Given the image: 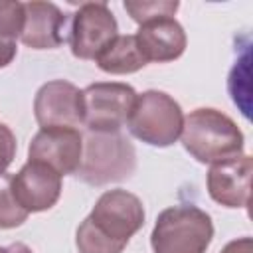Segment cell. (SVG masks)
<instances>
[{
	"instance_id": "obj_21",
	"label": "cell",
	"mask_w": 253,
	"mask_h": 253,
	"mask_svg": "<svg viewBox=\"0 0 253 253\" xmlns=\"http://www.w3.org/2000/svg\"><path fill=\"white\" fill-rule=\"evenodd\" d=\"M0 253H32V249L24 243H12L8 247H0Z\"/></svg>"
},
{
	"instance_id": "obj_16",
	"label": "cell",
	"mask_w": 253,
	"mask_h": 253,
	"mask_svg": "<svg viewBox=\"0 0 253 253\" xmlns=\"http://www.w3.org/2000/svg\"><path fill=\"white\" fill-rule=\"evenodd\" d=\"M180 2L176 0H126L125 10L136 24H146L158 18H174Z\"/></svg>"
},
{
	"instance_id": "obj_11",
	"label": "cell",
	"mask_w": 253,
	"mask_h": 253,
	"mask_svg": "<svg viewBox=\"0 0 253 253\" xmlns=\"http://www.w3.org/2000/svg\"><path fill=\"white\" fill-rule=\"evenodd\" d=\"M253 160L249 154H239L229 160L211 164L208 172V192L213 202L225 208H247L251 194Z\"/></svg>"
},
{
	"instance_id": "obj_15",
	"label": "cell",
	"mask_w": 253,
	"mask_h": 253,
	"mask_svg": "<svg viewBox=\"0 0 253 253\" xmlns=\"http://www.w3.org/2000/svg\"><path fill=\"white\" fill-rule=\"evenodd\" d=\"M28 211L20 206L12 190V176L0 174V229H12L28 219Z\"/></svg>"
},
{
	"instance_id": "obj_7",
	"label": "cell",
	"mask_w": 253,
	"mask_h": 253,
	"mask_svg": "<svg viewBox=\"0 0 253 253\" xmlns=\"http://www.w3.org/2000/svg\"><path fill=\"white\" fill-rule=\"evenodd\" d=\"M117 32V20L105 2L81 4L71 22V53L79 59H97V55L119 36Z\"/></svg>"
},
{
	"instance_id": "obj_14",
	"label": "cell",
	"mask_w": 253,
	"mask_h": 253,
	"mask_svg": "<svg viewBox=\"0 0 253 253\" xmlns=\"http://www.w3.org/2000/svg\"><path fill=\"white\" fill-rule=\"evenodd\" d=\"M97 65L105 73L113 75H126L142 69L146 65V59L142 57L134 36H117L99 55Z\"/></svg>"
},
{
	"instance_id": "obj_3",
	"label": "cell",
	"mask_w": 253,
	"mask_h": 253,
	"mask_svg": "<svg viewBox=\"0 0 253 253\" xmlns=\"http://www.w3.org/2000/svg\"><path fill=\"white\" fill-rule=\"evenodd\" d=\"M211 237V217L198 206L180 204L158 213L150 245L154 253H206Z\"/></svg>"
},
{
	"instance_id": "obj_12",
	"label": "cell",
	"mask_w": 253,
	"mask_h": 253,
	"mask_svg": "<svg viewBox=\"0 0 253 253\" xmlns=\"http://www.w3.org/2000/svg\"><path fill=\"white\" fill-rule=\"evenodd\" d=\"M65 14L51 2H26L20 40L32 49H53L63 42Z\"/></svg>"
},
{
	"instance_id": "obj_1",
	"label": "cell",
	"mask_w": 253,
	"mask_h": 253,
	"mask_svg": "<svg viewBox=\"0 0 253 253\" xmlns=\"http://www.w3.org/2000/svg\"><path fill=\"white\" fill-rule=\"evenodd\" d=\"M142 223V202L126 190H109L77 227V249L79 253H123Z\"/></svg>"
},
{
	"instance_id": "obj_19",
	"label": "cell",
	"mask_w": 253,
	"mask_h": 253,
	"mask_svg": "<svg viewBox=\"0 0 253 253\" xmlns=\"http://www.w3.org/2000/svg\"><path fill=\"white\" fill-rule=\"evenodd\" d=\"M16 57V42L0 36V67H6Z\"/></svg>"
},
{
	"instance_id": "obj_9",
	"label": "cell",
	"mask_w": 253,
	"mask_h": 253,
	"mask_svg": "<svg viewBox=\"0 0 253 253\" xmlns=\"http://www.w3.org/2000/svg\"><path fill=\"white\" fill-rule=\"evenodd\" d=\"M83 136L77 128L47 126L32 138L28 148V160L47 164L57 174H75L81 164Z\"/></svg>"
},
{
	"instance_id": "obj_18",
	"label": "cell",
	"mask_w": 253,
	"mask_h": 253,
	"mask_svg": "<svg viewBox=\"0 0 253 253\" xmlns=\"http://www.w3.org/2000/svg\"><path fill=\"white\" fill-rule=\"evenodd\" d=\"M16 156V136L8 125L0 123V174L12 164Z\"/></svg>"
},
{
	"instance_id": "obj_20",
	"label": "cell",
	"mask_w": 253,
	"mask_h": 253,
	"mask_svg": "<svg viewBox=\"0 0 253 253\" xmlns=\"http://www.w3.org/2000/svg\"><path fill=\"white\" fill-rule=\"evenodd\" d=\"M219 253H253V239L251 237H239L229 241Z\"/></svg>"
},
{
	"instance_id": "obj_6",
	"label": "cell",
	"mask_w": 253,
	"mask_h": 253,
	"mask_svg": "<svg viewBox=\"0 0 253 253\" xmlns=\"http://www.w3.org/2000/svg\"><path fill=\"white\" fill-rule=\"evenodd\" d=\"M83 125L91 132H119L128 121L136 91L126 83L103 81L83 91Z\"/></svg>"
},
{
	"instance_id": "obj_2",
	"label": "cell",
	"mask_w": 253,
	"mask_h": 253,
	"mask_svg": "<svg viewBox=\"0 0 253 253\" xmlns=\"http://www.w3.org/2000/svg\"><path fill=\"white\" fill-rule=\"evenodd\" d=\"M184 148L202 164H215L243 152V132L225 113L202 107L184 117Z\"/></svg>"
},
{
	"instance_id": "obj_17",
	"label": "cell",
	"mask_w": 253,
	"mask_h": 253,
	"mask_svg": "<svg viewBox=\"0 0 253 253\" xmlns=\"http://www.w3.org/2000/svg\"><path fill=\"white\" fill-rule=\"evenodd\" d=\"M24 28V4L18 0H0V36L14 40L20 38Z\"/></svg>"
},
{
	"instance_id": "obj_4",
	"label": "cell",
	"mask_w": 253,
	"mask_h": 253,
	"mask_svg": "<svg viewBox=\"0 0 253 253\" xmlns=\"http://www.w3.org/2000/svg\"><path fill=\"white\" fill-rule=\"evenodd\" d=\"M136 166L132 142L121 132H87L77 176L91 186L128 178Z\"/></svg>"
},
{
	"instance_id": "obj_5",
	"label": "cell",
	"mask_w": 253,
	"mask_h": 253,
	"mask_svg": "<svg viewBox=\"0 0 253 253\" xmlns=\"http://www.w3.org/2000/svg\"><path fill=\"white\" fill-rule=\"evenodd\" d=\"M126 125L132 136L138 140L164 148L180 138L184 113L168 93L150 89L136 95Z\"/></svg>"
},
{
	"instance_id": "obj_8",
	"label": "cell",
	"mask_w": 253,
	"mask_h": 253,
	"mask_svg": "<svg viewBox=\"0 0 253 253\" xmlns=\"http://www.w3.org/2000/svg\"><path fill=\"white\" fill-rule=\"evenodd\" d=\"M34 115L42 128H77L83 125V93L69 81H47L36 93Z\"/></svg>"
},
{
	"instance_id": "obj_10",
	"label": "cell",
	"mask_w": 253,
	"mask_h": 253,
	"mask_svg": "<svg viewBox=\"0 0 253 253\" xmlns=\"http://www.w3.org/2000/svg\"><path fill=\"white\" fill-rule=\"evenodd\" d=\"M12 190L28 213L45 211L53 208L61 196V174L47 164L28 160L20 172L12 176Z\"/></svg>"
},
{
	"instance_id": "obj_13",
	"label": "cell",
	"mask_w": 253,
	"mask_h": 253,
	"mask_svg": "<svg viewBox=\"0 0 253 253\" xmlns=\"http://www.w3.org/2000/svg\"><path fill=\"white\" fill-rule=\"evenodd\" d=\"M136 45L142 57L156 63H166L178 59L186 49L184 28L174 18H158L146 22L134 34Z\"/></svg>"
}]
</instances>
